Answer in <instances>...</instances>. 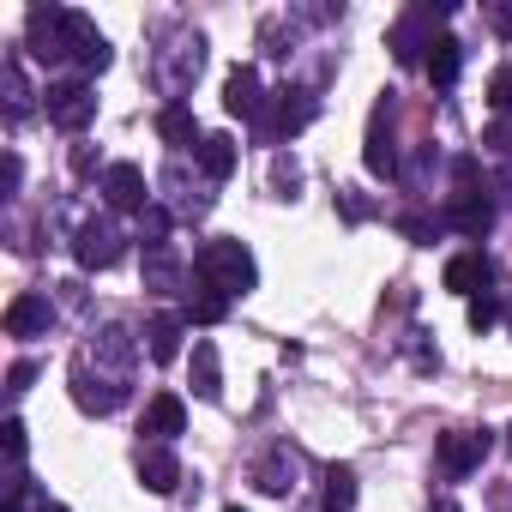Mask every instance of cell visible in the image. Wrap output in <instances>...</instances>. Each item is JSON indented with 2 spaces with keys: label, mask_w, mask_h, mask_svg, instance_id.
Here are the masks:
<instances>
[{
  "label": "cell",
  "mask_w": 512,
  "mask_h": 512,
  "mask_svg": "<svg viewBox=\"0 0 512 512\" xmlns=\"http://www.w3.org/2000/svg\"><path fill=\"white\" fill-rule=\"evenodd\" d=\"M31 380H37V368H31V362H13V368H7V392H25Z\"/></svg>",
  "instance_id": "obj_34"
},
{
  "label": "cell",
  "mask_w": 512,
  "mask_h": 512,
  "mask_svg": "<svg viewBox=\"0 0 512 512\" xmlns=\"http://www.w3.org/2000/svg\"><path fill=\"white\" fill-rule=\"evenodd\" d=\"M494 284V266L482 260V253H452L446 260V290L452 296H482Z\"/></svg>",
  "instance_id": "obj_11"
},
{
  "label": "cell",
  "mask_w": 512,
  "mask_h": 512,
  "mask_svg": "<svg viewBox=\"0 0 512 512\" xmlns=\"http://www.w3.org/2000/svg\"><path fill=\"white\" fill-rule=\"evenodd\" d=\"M199 169H205V181H229L235 175V139L229 133H205L199 139Z\"/></svg>",
  "instance_id": "obj_17"
},
{
  "label": "cell",
  "mask_w": 512,
  "mask_h": 512,
  "mask_svg": "<svg viewBox=\"0 0 512 512\" xmlns=\"http://www.w3.org/2000/svg\"><path fill=\"white\" fill-rule=\"evenodd\" d=\"M229 512H241V506H229Z\"/></svg>",
  "instance_id": "obj_38"
},
{
  "label": "cell",
  "mask_w": 512,
  "mask_h": 512,
  "mask_svg": "<svg viewBox=\"0 0 512 512\" xmlns=\"http://www.w3.org/2000/svg\"><path fill=\"white\" fill-rule=\"evenodd\" d=\"M19 181H25V163H19V151H7V163H0V187L19 193Z\"/></svg>",
  "instance_id": "obj_33"
},
{
  "label": "cell",
  "mask_w": 512,
  "mask_h": 512,
  "mask_svg": "<svg viewBox=\"0 0 512 512\" xmlns=\"http://www.w3.org/2000/svg\"><path fill=\"white\" fill-rule=\"evenodd\" d=\"M109 61H115V49H109V37H103V31H97V37H91V43H85V55H79V67H85V73H103V67H109Z\"/></svg>",
  "instance_id": "obj_28"
},
{
  "label": "cell",
  "mask_w": 512,
  "mask_h": 512,
  "mask_svg": "<svg viewBox=\"0 0 512 512\" xmlns=\"http://www.w3.org/2000/svg\"><path fill=\"white\" fill-rule=\"evenodd\" d=\"M482 145H488L494 157H506V163H512V121H488V133H482Z\"/></svg>",
  "instance_id": "obj_29"
},
{
  "label": "cell",
  "mask_w": 512,
  "mask_h": 512,
  "mask_svg": "<svg viewBox=\"0 0 512 512\" xmlns=\"http://www.w3.org/2000/svg\"><path fill=\"white\" fill-rule=\"evenodd\" d=\"M308 121H314V97H308V91H284V103H278L272 127H278V133H302Z\"/></svg>",
  "instance_id": "obj_22"
},
{
  "label": "cell",
  "mask_w": 512,
  "mask_h": 512,
  "mask_svg": "<svg viewBox=\"0 0 512 512\" xmlns=\"http://www.w3.org/2000/svg\"><path fill=\"white\" fill-rule=\"evenodd\" d=\"M500 320V296L494 290H482V296H470V332H488Z\"/></svg>",
  "instance_id": "obj_27"
},
{
  "label": "cell",
  "mask_w": 512,
  "mask_h": 512,
  "mask_svg": "<svg viewBox=\"0 0 512 512\" xmlns=\"http://www.w3.org/2000/svg\"><path fill=\"white\" fill-rule=\"evenodd\" d=\"M157 133H163V145H175V151H181V145H193V151H199V139H205L187 103H163V115H157Z\"/></svg>",
  "instance_id": "obj_15"
},
{
  "label": "cell",
  "mask_w": 512,
  "mask_h": 512,
  "mask_svg": "<svg viewBox=\"0 0 512 512\" xmlns=\"http://www.w3.org/2000/svg\"><path fill=\"white\" fill-rule=\"evenodd\" d=\"M0 434H7V452H13V464H19V458H25V422L7 416V422H0Z\"/></svg>",
  "instance_id": "obj_31"
},
{
  "label": "cell",
  "mask_w": 512,
  "mask_h": 512,
  "mask_svg": "<svg viewBox=\"0 0 512 512\" xmlns=\"http://www.w3.org/2000/svg\"><path fill=\"white\" fill-rule=\"evenodd\" d=\"M356 506V470H326V512H350Z\"/></svg>",
  "instance_id": "obj_24"
},
{
  "label": "cell",
  "mask_w": 512,
  "mask_h": 512,
  "mask_svg": "<svg viewBox=\"0 0 512 512\" xmlns=\"http://www.w3.org/2000/svg\"><path fill=\"white\" fill-rule=\"evenodd\" d=\"M0 91H7V115H13V121L31 109V85H25V67H19L13 55L0 61Z\"/></svg>",
  "instance_id": "obj_23"
},
{
  "label": "cell",
  "mask_w": 512,
  "mask_h": 512,
  "mask_svg": "<svg viewBox=\"0 0 512 512\" xmlns=\"http://www.w3.org/2000/svg\"><path fill=\"white\" fill-rule=\"evenodd\" d=\"M181 260L169 247H157V253H145V290H157V296H169V290H181Z\"/></svg>",
  "instance_id": "obj_21"
},
{
  "label": "cell",
  "mask_w": 512,
  "mask_h": 512,
  "mask_svg": "<svg viewBox=\"0 0 512 512\" xmlns=\"http://www.w3.org/2000/svg\"><path fill=\"white\" fill-rule=\"evenodd\" d=\"M193 278L211 284V290H223V296L235 302V296H247L253 284H260V260H253V247H247V241L217 235V241H205V247L193 253Z\"/></svg>",
  "instance_id": "obj_2"
},
{
  "label": "cell",
  "mask_w": 512,
  "mask_h": 512,
  "mask_svg": "<svg viewBox=\"0 0 512 512\" xmlns=\"http://www.w3.org/2000/svg\"><path fill=\"white\" fill-rule=\"evenodd\" d=\"M49 326H55V302L49 296L25 290V296L7 302V338H49Z\"/></svg>",
  "instance_id": "obj_7"
},
{
  "label": "cell",
  "mask_w": 512,
  "mask_h": 512,
  "mask_svg": "<svg viewBox=\"0 0 512 512\" xmlns=\"http://www.w3.org/2000/svg\"><path fill=\"white\" fill-rule=\"evenodd\" d=\"M223 109H229V115H241V121H260V115H266L260 73H253V67H235V73L223 79Z\"/></svg>",
  "instance_id": "obj_9"
},
{
  "label": "cell",
  "mask_w": 512,
  "mask_h": 512,
  "mask_svg": "<svg viewBox=\"0 0 512 512\" xmlns=\"http://www.w3.org/2000/svg\"><path fill=\"white\" fill-rule=\"evenodd\" d=\"M181 332H187L181 314H157V320L145 326V338H151V362H175V356H181Z\"/></svg>",
  "instance_id": "obj_19"
},
{
  "label": "cell",
  "mask_w": 512,
  "mask_h": 512,
  "mask_svg": "<svg viewBox=\"0 0 512 512\" xmlns=\"http://www.w3.org/2000/svg\"><path fill=\"white\" fill-rule=\"evenodd\" d=\"M422 67H428V79L446 91V85L458 79V67H464V43H458V37H434V49H428V61H422Z\"/></svg>",
  "instance_id": "obj_18"
},
{
  "label": "cell",
  "mask_w": 512,
  "mask_h": 512,
  "mask_svg": "<svg viewBox=\"0 0 512 512\" xmlns=\"http://www.w3.org/2000/svg\"><path fill=\"white\" fill-rule=\"evenodd\" d=\"M500 187H506V199H512V169H506V175H500Z\"/></svg>",
  "instance_id": "obj_37"
},
{
  "label": "cell",
  "mask_w": 512,
  "mask_h": 512,
  "mask_svg": "<svg viewBox=\"0 0 512 512\" xmlns=\"http://www.w3.org/2000/svg\"><path fill=\"white\" fill-rule=\"evenodd\" d=\"M37 512H67V506H61V500H43V506H37Z\"/></svg>",
  "instance_id": "obj_36"
},
{
  "label": "cell",
  "mask_w": 512,
  "mask_h": 512,
  "mask_svg": "<svg viewBox=\"0 0 512 512\" xmlns=\"http://www.w3.org/2000/svg\"><path fill=\"white\" fill-rule=\"evenodd\" d=\"M488 103H494V121H512V67H494V79H488Z\"/></svg>",
  "instance_id": "obj_26"
},
{
  "label": "cell",
  "mask_w": 512,
  "mask_h": 512,
  "mask_svg": "<svg viewBox=\"0 0 512 512\" xmlns=\"http://www.w3.org/2000/svg\"><path fill=\"white\" fill-rule=\"evenodd\" d=\"M506 434H512V428H506Z\"/></svg>",
  "instance_id": "obj_39"
},
{
  "label": "cell",
  "mask_w": 512,
  "mask_h": 512,
  "mask_svg": "<svg viewBox=\"0 0 512 512\" xmlns=\"http://www.w3.org/2000/svg\"><path fill=\"white\" fill-rule=\"evenodd\" d=\"M91 37H97V25H91L85 13H73V7H31V19H25V43H31V55H37L43 67L79 61Z\"/></svg>",
  "instance_id": "obj_1"
},
{
  "label": "cell",
  "mask_w": 512,
  "mask_h": 512,
  "mask_svg": "<svg viewBox=\"0 0 512 512\" xmlns=\"http://www.w3.org/2000/svg\"><path fill=\"white\" fill-rule=\"evenodd\" d=\"M43 109H49V121H55L61 133H85V127L97 121V91H91L85 79H55V85L43 91Z\"/></svg>",
  "instance_id": "obj_3"
},
{
  "label": "cell",
  "mask_w": 512,
  "mask_h": 512,
  "mask_svg": "<svg viewBox=\"0 0 512 512\" xmlns=\"http://www.w3.org/2000/svg\"><path fill=\"white\" fill-rule=\"evenodd\" d=\"M73 253H79V266H85V272H109L121 253H127V235H121L109 217H85L79 235H73Z\"/></svg>",
  "instance_id": "obj_4"
},
{
  "label": "cell",
  "mask_w": 512,
  "mask_h": 512,
  "mask_svg": "<svg viewBox=\"0 0 512 512\" xmlns=\"http://www.w3.org/2000/svg\"><path fill=\"white\" fill-rule=\"evenodd\" d=\"M7 512H25V488H13V500H7Z\"/></svg>",
  "instance_id": "obj_35"
},
{
  "label": "cell",
  "mask_w": 512,
  "mask_h": 512,
  "mask_svg": "<svg viewBox=\"0 0 512 512\" xmlns=\"http://www.w3.org/2000/svg\"><path fill=\"white\" fill-rule=\"evenodd\" d=\"M217 392H223V362H217V344L199 338V344H193V398L211 404Z\"/></svg>",
  "instance_id": "obj_16"
},
{
  "label": "cell",
  "mask_w": 512,
  "mask_h": 512,
  "mask_svg": "<svg viewBox=\"0 0 512 512\" xmlns=\"http://www.w3.org/2000/svg\"><path fill=\"white\" fill-rule=\"evenodd\" d=\"M103 199L115 205V211H151V181H145V169L139 163H109L103 169Z\"/></svg>",
  "instance_id": "obj_6"
},
{
  "label": "cell",
  "mask_w": 512,
  "mask_h": 512,
  "mask_svg": "<svg viewBox=\"0 0 512 512\" xmlns=\"http://www.w3.org/2000/svg\"><path fill=\"white\" fill-rule=\"evenodd\" d=\"M181 428H187V404H181L175 392H157V398L145 404V422H139V434H151V446H169Z\"/></svg>",
  "instance_id": "obj_8"
},
{
  "label": "cell",
  "mask_w": 512,
  "mask_h": 512,
  "mask_svg": "<svg viewBox=\"0 0 512 512\" xmlns=\"http://www.w3.org/2000/svg\"><path fill=\"white\" fill-rule=\"evenodd\" d=\"M398 229H404L416 247H428V241H434V223H428V217H398Z\"/></svg>",
  "instance_id": "obj_32"
},
{
  "label": "cell",
  "mask_w": 512,
  "mask_h": 512,
  "mask_svg": "<svg viewBox=\"0 0 512 512\" xmlns=\"http://www.w3.org/2000/svg\"><path fill=\"white\" fill-rule=\"evenodd\" d=\"M139 482L151 494H175L181 488V458L169 446H139Z\"/></svg>",
  "instance_id": "obj_10"
},
{
  "label": "cell",
  "mask_w": 512,
  "mask_h": 512,
  "mask_svg": "<svg viewBox=\"0 0 512 512\" xmlns=\"http://www.w3.org/2000/svg\"><path fill=\"white\" fill-rule=\"evenodd\" d=\"M488 458V434H446L440 440V470L446 476H470Z\"/></svg>",
  "instance_id": "obj_13"
},
{
  "label": "cell",
  "mask_w": 512,
  "mask_h": 512,
  "mask_svg": "<svg viewBox=\"0 0 512 512\" xmlns=\"http://www.w3.org/2000/svg\"><path fill=\"white\" fill-rule=\"evenodd\" d=\"M452 7H446V0H440V7H428V0H422V7H410L398 25H392V55L404 61V67H416V61H428V49H434V37H428V25L434 19H446Z\"/></svg>",
  "instance_id": "obj_5"
},
{
  "label": "cell",
  "mask_w": 512,
  "mask_h": 512,
  "mask_svg": "<svg viewBox=\"0 0 512 512\" xmlns=\"http://www.w3.org/2000/svg\"><path fill=\"white\" fill-rule=\"evenodd\" d=\"M488 25H494V37L512 43V0H494V7H488Z\"/></svg>",
  "instance_id": "obj_30"
},
{
  "label": "cell",
  "mask_w": 512,
  "mask_h": 512,
  "mask_svg": "<svg viewBox=\"0 0 512 512\" xmlns=\"http://www.w3.org/2000/svg\"><path fill=\"white\" fill-rule=\"evenodd\" d=\"M368 175H398V151H392V127H386V109H374V127H368V151H362Z\"/></svg>",
  "instance_id": "obj_14"
},
{
  "label": "cell",
  "mask_w": 512,
  "mask_h": 512,
  "mask_svg": "<svg viewBox=\"0 0 512 512\" xmlns=\"http://www.w3.org/2000/svg\"><path fill=\"white\" fill-rule=\"evenodd\" d=\"M223 314H229V296L193 278V290H187V320H193V326H217Z\"/></svg>",
  "instance_id": "obj_20"
},
{
  "label": "cell",
  "mask_w": 512,
  "mask_h": 512,
  "mask_svg": "<svg viewBox=\"0 0 512 512\" xmlns=\"http://www.w3.org/2000/svg\"><path fill=\"white\" fill-rule=\"evenodd\" d=\"M446 223H452L458 235H488V229H494V205H488L482 193H452V199H446Z\"/></svg>",
  "instance_id": "obj_12"
},
{
  "label": "cell",
  "mask_w": 512,
  "mask_h": 512,
  "mask_svg": "<svg viewBox=\"0 0 512 512\" xmlns=\"http://www.w3.org/2000/svg\"><path fill=\"white\" fill-rule=\"evenodd\" d=\"M290 476H296V458H290V452H272V458L260 464V488H266V494H290Z\"/></svg>",
  "instance_id": "obj_25"
}]
</instances>
